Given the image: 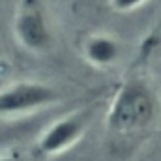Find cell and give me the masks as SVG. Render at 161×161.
<instances>
[{
  "label": "cell",
  "mask_w": 161,
  "mask_h": 161,
  "mask_svg": "<svg viewBox=\"0 0 161 161\" xmlns=\"http://www.w3.org/2000/svg\"><path fill=\"white\" fill-rule=\"evenodd\" d=\"M161 120V90L146 68L137 60L120 79L105 114V127L116 137L148 133Z\"/></svg>",
  "instance_id": "6da1fadb"
},
{
  "label": "cell",
  "mask_w": 161,
  "mask_h": 161,
  "mask_svg": "<svg viewBox=\"0 0 161 161\" xmlns=\"http://www.w3.org/2000/svg\"><path fill=\"white\" fill-rule=\"evenodd\" d=\"M11 32L17 45L30 54H45L54 45V32L45 0H19Z\"/></svg>",
  "instance_id": "7a4b0ae2"
},
{
  "label": "cell",
  "mask_w": 161,
  "mask_h": 161,
  "mask_svg": "<svg viewBox=\"0 0 161 161\" xmlns=\"http://www.w3.org/2000/svg\"><path fill=\"white\" fill-rule=\"evenodd\" d=\"M62 99V94L41 80H13L0 88V118L23 116L47 109Z\"/></svg>",
  "instance_id": "3957f363"
},
{
  "label": "cell",
  "mask_w": 161,
  "mask_h": 161,
  "mask_svg": "<svg viewBox=\"0 0 161 161\" xmlns=\"http://www.w3.org/2000/svg\"><path fill=\"white\" fill-rule=\"evenodd\" d=\"M92 113L94 109L88 107L54 120L38 139V144H36L38 154L43 158H54L69 150L73 144H77L92 120Z\"/></svg>",
  "instance_id": "277c9868"
},
{
  "label": "cell",
  "mask_w": 161,
  "mask_h": 161,
  "mask_svg": "<svg viewBox=\"0 0 161 161\" xmlns=\"http://www.w3.org/2000/svg\"><path fill=\"white\" fill-rule=\"evenodd\" d=\"M80 54L96 69H111L124 56V43L107 32H92L80 41Z\"/></svg>",
  "instance_id": "5b68a950"
},
{
  "label": "cell",
  "mask_w": 161,
  "mask_h": 161,
  "mask_svg": "<svg viewBox=\"0 0 161 161\" xmlns=\"http://www.w3.org/2000/svg\"><path fill=\"white\" fill-rule=\"evenodd\" d=\"M107 2H109V8L116 13H131L142 8L148 0H107Z\"/></svg>",
  "instance_id": "8992f818"
},
{
  "label": "cell",
  "mask_w": 161,
  "mask_h": 161,
  "mask_svg": "<svg viewBox=\"0 0 161 161\" xmlns=\"http://www.w3.org/2000/svg\"><path fill=\"white\" fill-rule=\"evenodd\" d=\"M0 161H19V159L13 158V156H0Z\"/></svg>",
  "instance_id": "52a82bcc"
}]
</instances>
